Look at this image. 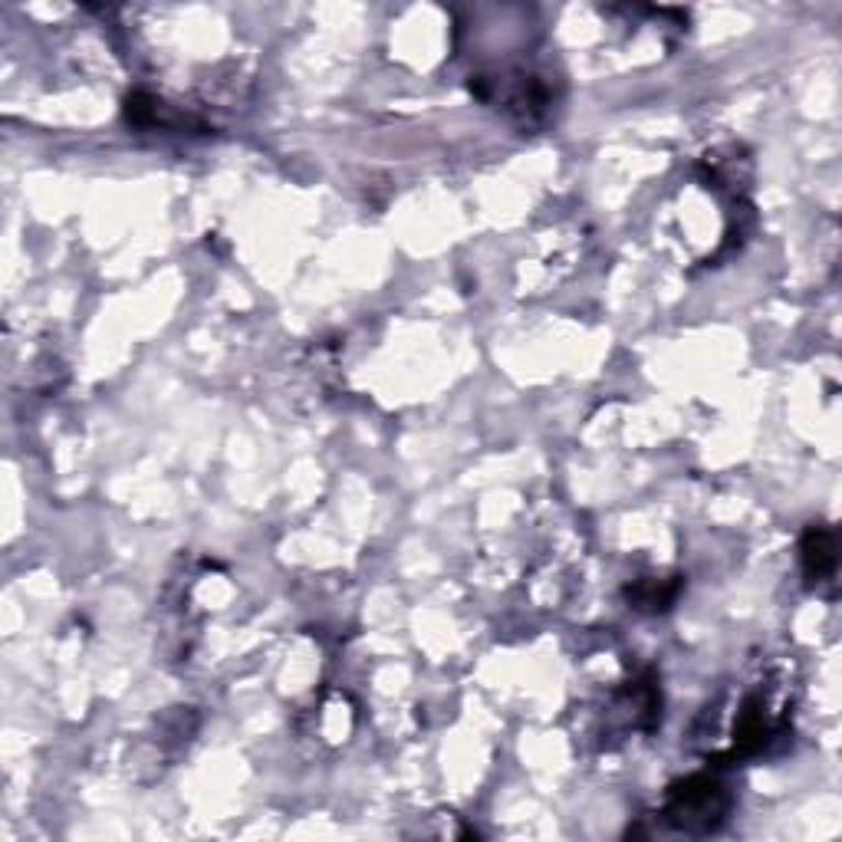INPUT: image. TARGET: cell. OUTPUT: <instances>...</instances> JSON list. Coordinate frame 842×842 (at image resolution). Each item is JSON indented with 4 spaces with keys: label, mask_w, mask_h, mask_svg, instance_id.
<instances>
[{
    "label": "cell",
    "mask_w": 842,
    "mask_h": 842,
    "mask_svg": "<svg viewBox=\"0 0 842 842\" xmlns=\"http://www.w3.org/2000/svg\"><path fill=\"white\" fill-rule=\"evenodd\" d=\"M728 807H731V800H728L725 787L711 777H688L685 784L672 787V794H669L672 823L682 830H692V833L715 830L725 820Z\"/></svg>",
    "instance_id": "obj_1"
},
{
    "label": "cell",
    "mask_w": 842,
    "mask_h": 842,
    "mask_svg": "<svg viewBox=\"0 0 842 842\" xmlns=\"http://www.w3.org/2000/svg\"><path fill=\"white\" fill-rule=\"evenodd\" d=\"M804 570L810 580H823L837 570V537L823 527H810L804 537Z\"/></svg>",
    "instance_id": "obj_2"
},
{
    "label": "cell",
    "mask_w": 842,
    "mask_h": 842,
    "mask_svg": "<svg viewBox=\"0 0 842 842\" xmlns=\"http://www.w3.org/2000/svg\"><path fill=\"white\" fill-rule=\"evenodd\" d=\"M675 596H678V583L662 586V583H655V580H645V583H639L636 590H629V599H632L639 609H669V606L675 603Z\"/></svg>",
    "instance_id": "obj_3"
}]
</instances>
